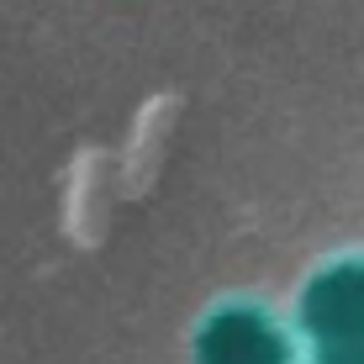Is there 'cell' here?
I'll return each instance as SVG.
<instances>
[{
	"label": "cell",
	"mask_w": 364,
	"mask_h": 364,
	"mask_svg": "<svg viewBox=\"0 0 364 364\" xmlns=\"http://www.w3.org/2000/svg\"><path fill=\"white\" fill-rule=\"evenodd\" d=\"M317 328L338 338V354L364 359V274H338L317 296Z\"/></svg>",
	"instance_id": "6da1fadb"
},
{
	"label": "cell",
	"mask_w": 364,
	"mask_h": 364,
	"mask_svg": "<svg viewBox=\"0 0 364 364\" xmlns=\"http://www.w3.org/2000/svg\"><path fill=\"white\" fill-rule=\"evenodd\" d=\"M206 364H280V343H274L264 322L228 317L206 338Z\"/></svg>",
	"instance_id": "7a4b0ae2"
}]
</instances>
